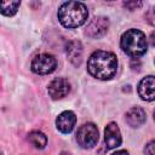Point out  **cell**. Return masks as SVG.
<instances>
[{
	"label": "cell",
	"mask_w": 155,
	"mask_h": 155,
	"mask_svg": "<svg viewBox=\"0 0 155 155\" xmlns=\"http://www.w3.org/2000/svg\"><path fill=\"white\" fill-rule=\"evenodd\" d=\"M87 70L96 79L109 80L117 70L116 56L109 51H96L87 61Z\"/></svg>",
	"instance_id": "obj_1"
},
{
	"label": "cell",
	"mask_w": 155,
	"mask_h": 155,
	"mask_svg": "<svg viewBox=\"0 0 155 155\" xmlns=\"http://www.w3.org/2000/svg\"><path fill=\"white\" fill-rule=\"evenodd\" d=\"M58 19L65 28H78L82 25L88 17V11L85 4L79 1L63 2L58 8Z\"/></svg>",
	"instance_id": "obj_2"
},
{
	"label": "cell",
	"mask_w": 155,
	"mask_h": 155,
	"mask_svg": "<svg viewBox=\"0 0 155 155\" xmlns=\"http://www.w3.org/2000/svg\"><path fill=\"white\" fill-rule=\"evenodd\" d=\"M122 51L131 57H140L148 50V41L143 31L138 29H128L120 40Z\"/></svg>",
	"instance_id": "obj_3"
},
{
	"label": "cell",
	"mask_w": 155,
	"mask_h": 155,
	"mask_svg": "<svg viewBox=\"0 0 155 155\" xmlns=\"http://www.w3.org/2000/svg\"><path fill=\"white\" fill-rule=\"evenodd\" d=\"M76 140L84 149L93 148L98 142V128L94 124L87 122L80 126L76 133Z\"/></svg>",
	"instance_id": "obj_4"
},
{
	"label": "cell",
	"mask_w": 155,
	"mask_h": 155,
	"mask_svg": "<svg viewBox=\"0 0 155 155\" xmlns=\"http://www.w3.org/2000/svg\"><path fill=\"white\" fill-rule=\"evenodd\" d=\"M57 67V61L54 56L50 53H40L34 57L31 62V70L39 75L51 74Z\"/></svg>",
	"instance_id": "obj_5"
},
{
	"label": "cell",
	"mask_w": 155,
	"mask_h": 155,
	"mask_svg": "<svg viewBox=\"0 0 155 155\" xmlns=\"http://www.w3.org/2000/svg\"><path fill=\"white\" fill-rule=\"evenodd\" d=\"M109 28V19L107 17H94L86 28V35L92 38V39H98L101 36H103Z\"/></svg>",
	"instance_id": "obj_6"
},
{
	"label": "cell",
	"mask_w": 155,
	"mask_h": 155,
	"mask_svg": "<svg viewBox=\"0 0 155 155\" xmlns=\"http://www.w3.org/2000/svg\"><path fill=\"white\" fill-rule=\"evenodd\" d=\"M47 91L52 99H61L70 92V82L64 78H57L48 84Z\"/></svg>",
	"instance_id": "obj_7"
},
{
	"label": "cell",
	"mask_w": 155,
	"mask_h": 155,
	"mask_svg": "<svg viewBox=\"0 0 155 155\" xmlns=\"http://www.w3.org/2000/svg\"><path fill=\"white\" fill-rule=\"evenodd\" d=\"M121 133L120 128L115 122H110L107 125L104 130V142L107 149H115L121 144Z\"/></svg>",
	"instance_id": "obj_8"
},
{
	"label": "cell",
	"mask_w": 155,
	"mask_h": 155,
	"mask_svg": "<svg viewBox=\"0 0 155 155\" xmlns=\"http://www.w3.org/2000/svg\"><path fill=\"white\" fill-rule=\"evenodd\" d=\"M138 94L143 101H155V76L149 75L140 80L138 85Z\"/></svg>",
	"instance_id": "obj_9"
},
{
	"label": "cell",
	"mask_w": 155,
	"mask_h": 155,
	"mask_svg": "<svg viewBox=\"0 0 155 155\" xmlns=\"http://www.w3.org/2000/svg\"><path fill=\"white\" fill-rule=\"evenodd\" d=\"M76 116L73 111L65 110L61 113L56 119V127L62 133H70L75 126Z\"/></svg>",
	"instance_id": "obj_10"
},
{
	"label": "cell",
	"mask_w": 155,
	"mask_h": 155,
	"mask_svg": "<svg viewBox=\"0 0 155 155\" xmlns=\"http://www.w3.org/2000/svg\"><path fill=\"white\" fill-rule=\"evenodd\" d=\"M65 53L68 59L74 65H80L82 61V45L78 40L69 41L65 46Z\"/></svg>",
	"instance_id": "obj_11"
},
{
	"label": "cell",
	"mask_w": 155,
	"mask_h": 155,
	"mask_svg": "<svg viewBox=\"0 0 155 155\" xmlns=\"http://www.w3.org/2000/svg\"><path fill=\"white\" fill-rule=\"evenodd\" d=\"M147 115L140 107H133L126 113V121L131 127H139L145 122Z\"/></svg>",
	"instance_id": "obj_12"
},
{
	"label": "cell",
	"mask_w": 155,
	"mask_h": 155,
	"mask_svg": "<svg viewBox=\"0 0 155 155\" xmlns=\"http://www.w3.org/2000/svg\"><path fill=\"white\" fill-rule=\"evenodd\" d=\"M28 140L31 145H34L38 149H42L45 148V145L47 144V138L46 136L40 132V131H31L28 134Z\"/></svg>",
	"instance_id": "obj_13"
},
{
	"label": "cell",
	"mask_w": 155,
	"mask_h": 155,
	"mask_svg": "<svg viewBox=\"0 0 155 155\" xmlns=\"http://www.w3.org/2000/svg\"><path fill=\"white\" fill-rule=\"evenodd\" d=\"M21 5V1H2L0 4V12L4 16H13L18 7Z\"/></svg>",
	"instance_id": "obj_14"
},
{
	"label": "cell",
	"mask_w": 155,
	"mask_h": 155,
	"mask_svg": "<svg viewBox=\"0 0 155 155\" xmlns=\"http://www.w3.org/2000/svg\"><path fill=\"white\" fill-rule=\"evenodd\" d=\"M144 153H145V155H155V139L154 140H150L145 145Z\"/></svg>",
	"instance_id": "obj_15"
},
{
	"label": "cell",
	"mask_w": 155,
	"mask_h": 155,
	"mask_svg": "<svg viewBox=\"0 0 155 155\" xmlns=\"http://www.w3.org/2000/svg\"><path fill=\"white\" fill-rule=\"evenodd\" d=\"M147 19H148V22H149L150 24L155 25V6L151 7V8L148 11V13H147Z\"/></svg>",
	"instance_id": "obj_16"
},
{
	"label": "cell",
	"mask_w": 155,
	"mask_h": 155,
	"mask_svg": "<svg viewBox=\"0 0 155 155\" xmlns=\"http://www.w3.org/2000/svg\"><path fill=\"white\" fill-rule=\"evenodd\" d=\"M124 6L132 11V10H136L137 7L142 6V2L140 1H138V2H136V1H127V2H124Z\"/></svg>",
	"instance_id": "obj_17"
},
{
	"label": "cell",
	"mask_w": 155,
	"mask_h": 155,
	"mask_svg": "<svg viewBox=\"0 0 155 155\" xmlns=\"http://www.w3.org/2000/svg\"><path fill=\"white\" fill-rule=\"evenodd\" d=\"M149 40H150V44L153 45V46H155V30L150 34V38H149Z\"/></svg>",
	"instance_id": "obj_18"
},
{
	"label": "cell",
	"mask_w": 155,
	"mask_h": 155,
	"mask_svg": "<svg viewBox=\"0 0 155 155\" xmlns=\"http://www.w3.org/2000/svg\"><path fill=\"white\" fill-rule=\"evenodd\" d=\"M111 155H128V153H127V150H117V151L113 153Z\"/></svg>",
	"instance_id": "obj_19"
},
{
	"label": "cell",
	"mask_w": 155,
	"mask_h": 155,
	"mask_svg": "<svg viewBox=\"0 0 155 155\" xmlns=\"http://www.w3.org/2000/svg\"><path fill=\"white\" fill-rule=\"evenodd\" d=\"M59 155H71V154H70V153H68V151H62Z\"/></svg>",
	"instance_id": "obj_20"
},
{
	"label": "cell",
	"mask_w": 155,
	"mask_h": 155,
	"mask_svg": "<svg viewBox=\"0 0 155 155\" xmlns=\"http://www.w3.org/2000/svg\"><path fill=\"white\" fill-rule=\"evenodd\" d=\"M153 116H154V120H155V110H154V113H153Z\"/></svg>",
	"instance_id": "obj_21"
}]
</instances>
